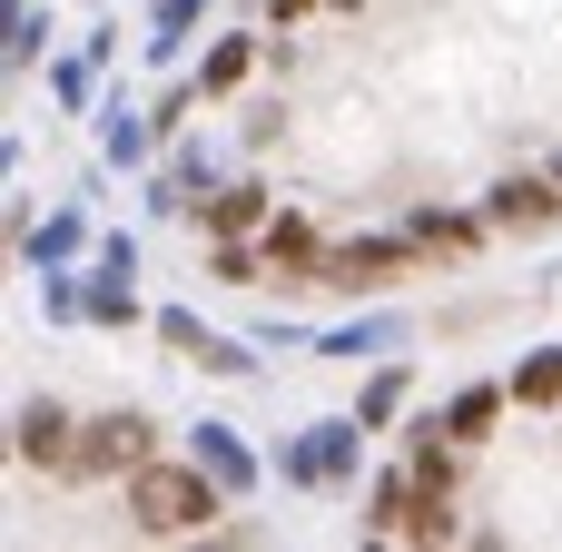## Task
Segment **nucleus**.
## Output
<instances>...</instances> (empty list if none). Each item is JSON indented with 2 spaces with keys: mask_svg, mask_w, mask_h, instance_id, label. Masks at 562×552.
Masks as SVG:
<instances>
[{
  "mask_svg": "<svg viewBox=\"0 0 562 552\" xmlns=\"http://www.w3.org/2000/svg\"><path fill=\"white\" fill-rule=\"evenodd\" d=\"M188 454H198V464H207L227 494H247V484H257V464H247V444H237L227 425H198V444H188Z\"/></svg>",
  "mask_w": 562,
  "mask_h": 552,
  "instance_id": "5",
  "label": "nucleus"
},
{
  "mask_svg": "<svg viewBox=\"0 0 562 552\" xmlns=\"http://www.w3.org/2000/svg\"><path fill=\"white\" fill-rule=\"evenodd\" d=\"M514 405H562V346H553V356H533V365L514 375Z\"/></svg>",
  "mask_w": 562,
  "mask_h": 552,
  "instance_id": "8",
  "label": "nucleus"
},
{
  "mask_svg": "<svg viewBox=\"0 0 562 552\" xmlns=\"http://www.w3.org/2000/svg\"><path fill=\"white\" fill-rule=\"evenodd\" d=\"M356 415H366V435H375V425H395V415H405V375H375V385L356 395Z\"/></svg>",
  "mask_w": 562,
  "mask_h": 552,
  "instance_id": "9",
  "label": "nucleus"
},
{
  "mask_svg": "<svg viewBox=\"0 0 562 552\" xmlns=\"http://www.w3.org/2000/svg\"><path fill=\"white\" fill-rule=\"evenodd\" d=\"M504 405H514V385H474V395H454V405H445L435 425H445L454 444H484V425H494Z\"/></svg>",
  "mask_w": 562,
  "mask_h": 552,
  "instance_id": "4",
  "label": "nucleus"
},
{
  "mask_svg": "<svg viewBox=\"0 0 562 552\" xmlns=\"http://www.w3.org/2000/svg\"><path fill=\"white\" fill-rule=\"evenodd\" d=\"M356 435H366V415H356V425H316V435H306V444H296L277 474H286V484H316V494H336V484L356 474Z\"/></svg>",
  "mask_w": 562,
  "mask_h": 552,
  "instance_id": "2",
  "label": "nucleus"
},
{
  "mask_svg": "<svg viewBox=\"0 0 562 552\" xmlns=\"http://www.w3.org/2000/svg\"><path fill=\"white\" fill-rule=\"evenodd\" d=\"M267 217H277V198H267V188H247V178L198 198V227H207V237H257Z\"/></svg>",
  "mask_w": 562,
  "mask_h": 552,
  "instance_id": "3",
  "label": "nucleus"
},
{
  "mask_svg": "<svg viewBox=\"0 0 562 552\" xmlns=\"http://www.w3.org/2000/svg\"><path fill=\"white\" fill-rule=\"evenodd\" d=\"M198 20H207V0H158V49H178Z\"/></svg>",
  "mask_w": 562,
  "mask_h": 552,
  "instance_id": "12",
  "label": "nucleus"
},
{
  "mask_svg": "<svg viewBox=\"0 0 562 552\" xmlns=\"http://www.w3.org/2000/svg\"><path fill=\"white\" fill-rule=\"evenodd\" d=\"M30 257H40V267H59V257H79V217H49V227L30 237Z\"/></svg>",
  "mask_w": 562,
  "mask_h": 552,
  "instance_id": "11",
  "label": "nucleus"
},
{
  "mask_svg": "<svg viewBox=\"0 0 562 552\" xmlns=\"http://www.w3.org/2000/svg\"><path fill=\"white\" fill-rule=\"evenodd\" d=\"M99 148H109L119 168H138V158H148V119H138L128 99H109V109H99Z\"/></svg>",
  "mask_w": 562,
  "mask_h": 552,
  "instance_id": "6",
  "label": "nucleus"
},
{
  "mask_svg": "<svg viewBox=\"0 0 562 552\" xmlns=\"http://www.w3.org/2000/svg\"><path fill=\"white\" fill-rule=\"evenodd\" d=\"M217 494H227V484H217L198 454H188V464H158V454H148V464L128 474V514H138L148 533H188V523H217Z\"/></svg>",
  "mask_w": 562,
  "mask_h": 552,
  "instance_id": "1",
  "label": "nucleus"
},
{
  "mask_svg": "<svg viewBox=\"0 0 562 552\" xmlns=\"http://www.w3.org/2000/svg\"><path fill=\"white\" fill-rule=\"evenodd\" d=\"M306 10H316V0H267V20H306Z\"/></svg>",
  "mask_w": 562,
  "mask_h": 552,
  "instance_id": "13",
  "label": "nucleus"
},
{
  "mask_svg": "<svg viewBox=\"0 0 562 552\" xmlns=\"http://www.w3.org/2000/svg\"><path fill=\"white\" fill-rule=\"evenodd\" d=\"M40 40H49V20H30V10L10 0V69H30V59H40Z\"/></svg>",
  "mask_w": 562,
  "mask_h": 552,
  "instance_id": "10",
  "label": "nucleus"
},
{
  "mask_svg": "<svg viewBox=\"0 0 562 552\" xmlns=\"http://www.w3.org/2000/svg\"><path fill=\"white\" fill-rule=\"evenodd\" d=\"M247 69H257V40H217V59L198 69V99H227V89H237Z\"/></svg>",
  "mask_w": 562,
  "mask_h": 552,
  "instance_id": "7",
  "label": "nucleus"
}]
</instances>
